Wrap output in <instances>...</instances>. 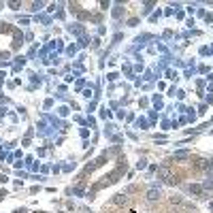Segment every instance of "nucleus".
<instances>
[{
  "label": "nucleus",
  "mask_w": 213,
  "mask_h": 213,
  "mask_svg": "<svg viewBox=\"0 0 213 213\" xmlns=\"http://www.w3.org/2000/svg\"><path fill=\"white\" fill-rule=\"evenodd\" d=\"M147 198H149V200H158V198H160V192L158 190H149L147 192Z\"/></svg>",
  "instance_id": "f257e3e1"
},
{
  "label": "nucleus",
  "mask_w": 213,
  "mask_h": 213,
  "mask_svg": "<svg viewBox=\"0 0 213 213\" xmlns=\"http://www.w3.org/2000/svg\"><path fill=\"white\" fill-rule=\"evenodd\" d=\"M115 202H117V205H122V202H128V198L124 196V194H119V196L115 198Z\"/></svg>",
  "instance_id": "7ed1b4c3"
},
{
  "label": "nucleus",
  "mask_w": 213,
  "mask_h": 213,
  "mask_svg": "<svg viewBox=\"0 0 213 213\" xmlns=\"http://www.w3.org/2000/svg\"><path fill=\"white\" fill-rule=\"evenodd\" d=\"M190 192H194V194H202V187L200 186H190Z\"/></svg>",
  "instance_id": "f03ea898"
}]
</instances>
